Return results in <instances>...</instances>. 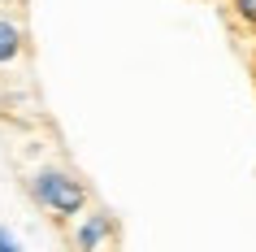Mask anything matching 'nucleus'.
I'll return each instance as SVG.
<instances>
[{
    "instance_id": "nucleus-1",
    "label": "nucleus",
    "mask_w": 256,
    "mask_h": 252,
    "mask_svg": "<svg viewBox=\"0 0 256 252\" xmlns=\"http://www.w3.org/2000/svg\"><path fill=\"white\" fill-rule=\"evenodd\" d=\"M26 196L40 204L52 222H74L87 204H92V191L74 170L66 165H35L26 174Z\"/></svg>"
},
{
    "instance_id": "nucleus-2",
    "label": "nucleus",
    "mask_w": 256,
    "mask_h": 252,
    "mask_svg": "<svg viewBox=\"0 0 256 252\" xmlns=\"http://www.w3.org/2000/svg\"><path fill=\"white\" fill-rule=\"evenodd\" d=\"M70 243H74V252H108L118 243V217L104 204H87L70 222Z\"/></svg>"
},
{
    "instance_id": "nucleus-3",
    "label": "nucleus",
    "mask_w": 256,
    "mask_h": 252,
    "mask_svg": "<svg viewBox=\"0 0 256 252\" xmlns=\"http://www.w3.org/2000/svg\"><path fill=\"white\" fill-rule=\"evenodd\" d=\"M22 53H26V31H22V22L14 14H0V70L18 66Z\"/></svg>"
},
{
    "instance_id": "nucleus-4",
    "label": "nucleus",
    "mask_w": 256,
    "mask_h": 252,
    "mask_svg": "<svg viewBox=\"0 0 256 252\" xmlns=\"http://www.w3.org/2000/svg\"><path fill=\"white\" fill-rule=\"evenodd\" d=\"M226 9L243 31H256V0H226Z\"/></svg>"
},
{
    "instance_id": "nucleus-5",
    "label": "nucleus",
    "mask_w": 256,
    "mask_h": 252,
    "mask_svg": "<svg viewBox=\"0 0 256 252\" xmlns=\"http://www.w3.org/2000/svg\"><path fill=\"white\" fill-rule=\"evenodd\" d=\"M0 252H26V248H22V239H18L4 222H0Z\"/></svg>"
}]
</instances>
